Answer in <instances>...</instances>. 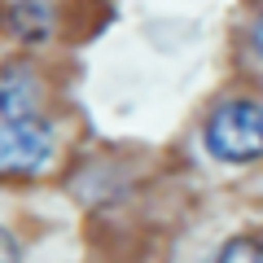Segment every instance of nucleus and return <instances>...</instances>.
<instances>
[{
	"mask_svg": "<svg viewBox=\"0 0 263 263\" xmlns=\"http://www.w3.org/2000/svg\"><path fill=\"white\" fill-rule=\"evenodd\" d=\"M0 263H18V241L9 237V228H0Z\"/></svg>",
	"mask_w": 263,
	"mask_h": 263,
	"instance_id": "423d86ee",
	"label": "nucleus"
},
{
	"mask_svg": "<svg viewBox=\"0 0 263 263\" xmlns=\"http://www.w3.org/2000/svg\"><path fill=\"white\" fill-rule=\"evenodd\" d=\"M250 40H254V53H259V57H263V18H259V22H254V31H250Z\"/></svg>",
	"mask_w": 263,
	"mask_h": 263,
	"instance_id": "0eeeda50",
	"label": "nucleus"
},
{
	"mask_svg": "<svg viewBox=\"0 0 263 263\" xmlns=\"http://www.w3.org/2000/svg\"><path fill=\"white\" fill-rule=\"evenodd\" d=\"M53 158V127L44 119H5L0 123V171H40Z\"/></svg>",
	"mask_w": 263,
	"mask_h": 263,
	"instance_id": "f03ea898",
	"label": "nucleus"
},
{
	"mask_svg": "<svg viewBox=\"0 0 263 263\" xmlns=\"http://www.w3.org/2000/svg\"><path fill=\"white\" fill-rule=\"evenodd\" d=\"M5 27L18 40H27V44H40L53 31V9H48L44 0H13L9 9H5Z\"/></svg>",
	"mask_w": 263,
	"mask_h": 263,
	"instance_id": "20e7f679",
	"label": "nucleus"
},
{
	"mask_svg": "<svg viewBox=\"0 0 263 263\" xmlns=\"http://www.w3.org/2000/svg\"><path fill=\"white\" fill-rule=\"evenodd\" d=\"M215 263H263V241L259 237H233L219 246Z\"/></svg>",
	"mask_w": 263,
	"mask_h": 263,
	"instance_id": "39448f33",
	"label": "nucleus"
},
{
	"mask_svg": "<svg viewBox=\"0 0 263 263\" xmlns=\"http://www.w3.org/2000/svg\"><path fill=\"white\" fill-rule=\"evenodd\" d=\"M206 149L219 162H254L263 158V105L259 101H224L206 119Z\"/></svg>",
	"mask_w": 263,
	"mask_h": 263,
	"instance_id": "f257e3e1",
	"label": "nucleus"
},
{
	"mask_svg": "<svg viewBox=\"0 0 263 263\" xmlns=\"http://www.w3.org/2000/svg\"><path fill=\"white\" fill-rule=\"evenodd\" d=\"M40 105V88L27 66H5L0 70V114L5 119H31Z\"/></svg>",
	"mask_w": 263,
	"mask_h": 263,
	"instance_id": "7ed1b4c3",
	"label": "nucleus"
}]
</instances>
